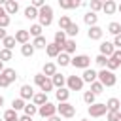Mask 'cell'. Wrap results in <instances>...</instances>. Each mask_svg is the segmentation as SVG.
<instances>
[{
    "mask_svg": "<svg viewBox=\"0 0 121 121\" xmlns=\"http://www.w3.org/2000/svg\"><path fill=\"white\" fill-rule=\"evenodd\" d=\"M96 79L104 85V87H113L115 83H117V78H115V74L112 72V70H108V68H102L98 74H96Z\"/></svg>",
    "mask_w": 121,
    "mask_h": 121,
    "instance_id": "cell-1",
    "label": "cell"
},
{
    "mask_svg": "<svg viewBox=\"0 0 121 121\" xmlns=\"http://www.w3.org/2000/svg\"><path fill=\"white\" fill-rule=\"evenodd\" d=\"M38 19H40V25L42 26H49L53 23V8L51 6H42L38 9Z\"/></svg>",
    "mask_w": 121,
    "mask_h": 121,
    "instance_id": "cell-2",
    "label": "cell"
},
{
    "mask_svg": "<svg viewBox=\"0 0 121 121\" xmlns=\"http://www.w3.org/2000/svg\"><path fill=\"white\" fill-rule=\"evenodd\" d=\"M57 113H59L60 117L70 119V117L76 115V106L70 104V102H59V106H57Z\"/></svg>",
    "mask_w": 121,
    "mask_h": 121,
    "instance_id": "cell-3",
    "label": "cell"
},
{
    "mask_svg": "<svg viewBox=\"0 0 121 121\" xmlns=\"http://www.w3.org/2000/svg\"><path fill=\"white\" fill-rule=\"evenodd\" d=\"M38 113H40V117H42V119H49L51 115H55V113H57V106H55V104H51V102L47 100L45 104L38 106Z\"/></svg>",
    "mask_w": 121,
    "mask_h": 121,
    "instance_id": "cell-4",
    "label": "cell"
},
{
    "mask_svg": "<svg viewBox=\"0 0 121 121\" xmlns=\"http://www.w3.org/2000/svg\"><path fill=\"white\" fill-rule=\"evenodd\" d=\"M70 64H72L74 68H81V70H85V68L91 66V57H89V55H76V57L70 60Z\"/></svg>",
    "mask_w": 121,
    "mask_h": 121,
    "instance_id": "cell-5",
    "label": "cell"
},
{
    "mask_svg": "<svg viewBox=\"0 0 121 121\" xmlns=\"http://www.w3.org/2000/svg\"><path fill=\"white\" fill-rule=\"evenodd\" d=\"M87 112H89L91 117H102L104 113H108V108H106V104H102V102H95V104H89Z\"/></svg>",
    "mask_w": 121,
    "mask_h": 121,
    "instance_id": "cell-6",
    "label": "cell"
},
{
    "mask_svg": "<svg viewBox=\"0 0 121 121\" xmlns=\"http://www.w3.org/2000/svg\"><path fill=\"white\" fill-rule=\"evenodd\" d=\"M66 87L70 91H81L83 89V79L81 76H68L66 78Z\"/></svg>",
    "mask_w": 121,
    "mask_h": 121,
    "instance_id": "cell-7",
    "label": "cell"
},
{
    "mask_svg": "<svg viewBox=\"0 0 121 121\" xmlns=\"http://www.w3.org/2000/svg\"><path fill=\"white\" fill-rule=\"evenodd\" d=\"M60 51H62V47H60V45H57L55 42L45 45V53H47V57H51V59H57V55H59Z\"/></svg>",
    "mask_w": 121,
    "mask_h": 121,
    "instance_id": "cell-8",
    "label": "cell"
},
{
    "mask_svg": "<svg viewBox=\"0 0 121 121\" xmlns=\"http://www.w3.org/2000/svg\"><path fill=\"white\" fill-rule=\"evenodd\" d=\"M102 34H104V30H102L98 25H95V26H89V32H87L89 40H100V38H102Z\"/></svg>",
    "mask_w": 121,
    "mask_h": 121,
    "instance_id": "cell-9",
    "label": "cell"
},
{
    "mask_svg": "<svg viewBox=\"0 0 121 121\" xmlns=\"http://www.w3.org/2000/svg\"><path fill=\"white\" fill-rule=\"evenodd\" d=\"M115 51V45L112 42H102L100 43V55H106V57H112Z\"/></svg>",
    "mask_w": 121,
    "mask_h": 121,
    "instance_id": "cell-10",
    "label": "cell"
},
{
    "mask_svg": "<svg viewBox=\"0 0 121 121\" xmlns=\"http://www.w3.org/2000/svg\"><path fill=\"white\" fill-rule=\"evenodd\" d=\"M96 74L98 72H95L93 68H85L83 70V74H81V79H83V83L87 81V83H93V81H96Z\"/></svg>",
    "mask_w": 121,
    "mask_h": 121,
    "instance_id": "cell-11",
    "label": "cell"
},
{
    "mask_svg": "<svg viewBox=\"0 0 121 121\" xmlns=\"http://www.w3.org/2000/svg\"><path fill=\"white\" fill-rule=\"evenodd\" d=\"M19 96H21L23 100H30V98L34 96V89H32L30 85H21V89H19Z\"/></svg>",
    "mask_w": 121,
    "mask_h": 121,
    "instance_id": "cell-12",
    "label": "cell"
},
{
    "mask_svg": "<svg viewBox=\"0 0 121 121\" xmlns=\"http://www.w3.org/2000/svg\"><path fill=\"white\" fill-rule=\"evenodd\" d=\"M55 96H57L59 102H68V98H70V89H68V87H60V89L55 91Z\"/></svg>",
    "mask_w": 121,
    "mask_h": 121,
    "instance_id": "cell-13",
    "label": "cell"
},
{
    "mask_svg": "<svg viewBox=\"0 0 121 121\" xmlns=\"http://www.w3.org/2000/svg\"><path fill=\"white\" fill-rule=\"evenodd\" d=\"M4 9H6L8 15H15V13L19 11V4H17L15 0H8V2L4 4Z\"/></svg>",
    "mask_w": 121,
    "mask_h": 121,
    "instance_id": "cell-14",
    "label": "cell"
},
{
    "mask_svg": "<svg viewBox=\"0 0 121 121\" xmlns=\"http://www.w3.org/2000/svg\"><path fill=\"white\" fill-rule=\"evenodd\" d=\"M102 11H104L106 15H113V13L117 11V4H115L113 0H108V2L102 4Z\"/></svg>",
    "mask_w": 121,
    "mask_h": 121,
    "instance_id": "cell-15",
    "label": "cell"
},
{
    "mask_svg": "<svg viewBox=\"0 0 121 121\" xmlns=\"http://www.w3.org/2000/svg\"><path fill=\"white\" fill-rule=\"evenodd\" d=\"M83 21H85L87 26H95V25L98 23V15H96L95 11H87V13L83 15Z\"/></svg>",
    "mask_w": 121,
    "mask_h": 121,
    "instance_id": "cell-16",
    "label": "cell"
},
{
    "mask_svg": "<svg viewBox=\"0 0 121 121\" xmlns=\"http://www.w3.org/2000/svg\"><path fill=\"white\" fill-rule=\"evenodd\" d=\"M28 40H30L28 30H23V28H21V30H17V32H15V42H17V43H21V45H23V43H26Z\"/></svg>",
    "mask_w": 121,
    "mask_h": 121,
    "instance_id": "cell-17",
    "label": "cell"
},
{
    "mask_svg": "<svg viewBox=\"0 0 121 121\" xmlns=\"http://www.w3.org/2000/svg\"><path fill=\"white\" fill-rule=\"evenodd\" d=\"M42 74H43V76H47V78L55 76V74H57V64H55V62H45V64H43V68H42Z\"/></svg>",
    "mask_w": 121,
    "mask_h": 121,
    "instance_id": "cell-18",
    "label": "cell"
},
{
    "mask_svg": "<svg viewBox=\"0 0 121 121\" xmlns=\"http://www.w3.org/2000/svg\"><path fill=\"white\" fill-rule=\"evenodd\" d=\"M51 81H53V87L55 89H60V87H64L66 85V78L62 76V74H55V76H51Z\"/></svg>",
    "mask_w": 121,
    "mask_h": 121,
    "instance_id": "cell-19",
    "label": "cell"
},
{
    "mask_svg": "<svg viewBox=\"0 0 121 121\" xmlns=\"http://www.w3.org/2000/svg\"><path fill=\"white\" fill-rule=\"evenodd\" d=\"M106 108H108V112H119V108H121V102H119V98H115V96L108 98V102H106Z\"/></svg>",
    "mask_w": 121,
    "mask_h": 121,
    "instance_id": "cell-20",
    "label": "cell"
},
{
    "mask_svg": "<svg viewBox=\"0 0 121 121\" xmlns=\"http://www.w3.org/2000/svg\"><path fill=\"white\" fill-rule=\"evenodd\" d=\"M62 51H64V53H68V55H72V53L76 51V40H74V38L66 40V42L62 43Z\"/></svg>",
    "mask_w": 121,
    "mask_h": 121,
    "instance_id": "cell-21",
    "label": "cell"
},
{
    "mask_svg": "<svg viewBox=\"0 0 121 121\" xmlns=\"http://www.w3.org/2000/svg\"><path fill=\"white\" fill-rule=\"evenodd\" d=\"M34 51H36V49H34V45H32L30 42H26V43L21 45V55H23V57H32Z\"/></svg>",
    "mask_w": 121,
    "mask_h": 121,
    "instance_id": "cell-22",
    "label": "cell"
},
{
    "mask_svg": "<svg viewBox=\"0 0 121 121\" xmlns=\"http://www.w3.org/2000/svg\"><path fill=\"white\" fill-rule=\"evenodd\" d=\"M0 74H2V76H4V78H6L8 81H9V83H13V81L17 79V72H15L13 68H4V70H2Z\"/></svg>",
    "mask_w": 121,
    "mask_h": 121,
    "instance_id": "cell-23",
    "label": "cell"
},
{
    "mask_svg": "<svg viewBox=\"0 0 121 121\" xmlns=\"http://www.w3.org/2000/svg\"><path fill=\"white\" fill-rule=\"evenodd\" d=\"M38 87H40V91H42V93H45V95H47L49 91H53V89H55V87H53V81H51V78H45V79H43V81H42Z\"/></svg>",
    "mask_w": 121,
    "mask_h": 121,
    "instance_id": "cell-24",
    "label": "cell"
},
{
    "mask_svg": "<svg viewBox=\"0 0 121 121\" xmlns=\"http://www.w3.org/2000/svg\"><path fill=\"white\" fill-rule=\"evenodd\" d=\"M47 102V95L45 93H34V96H32V104H36V106H42V104H45Z\"/></svg>",
    "mask_w": 121,
    "mask_h": 121,
    "instance_id": "cell-25",
    "label": "cell"
},
{
    "mask_svg": "<svg viewBox=\"0 0 121 121\" xmlns=\"http://www.w3.org/2000/svg\"><path fill=\"white\" fill-rule=\"evenodd\" d=\"M9 15L6 13V9H4V6H0V28H6L8 25H9Z\"/></svg>",
    "mask_w": 121,
    "mask_h": 121,
    "instance_id": "cell-26",
    "label": "cell"
},
{
    "mask_svg": "<svg viewBox=\"0 0 121 121\" xmlns=\"http://www.w3.org/2000/svg\"><path fill=\"white\" fill-rule=\"evenodd\" d=\"M70 60H72V59H70V55H68V53H64V51H60V53L57 55V62H59L60 66H68V64H70Z\"/></svg>",
    "mask_w": 121,
    "mask_h": 121,
    "instance_id": "cell-27",
    "label": "cell"
},
{
    "mask_svg": "<svg viewBox=\"0 0 121 121\" xmlns=\"http://www.w3.org/2000/svg\"><path fill=\"white\" fill-rule=\"evenodd\" d=\"M4 121H19V115H17V112L13 110V108H9V110H6L4 112V117H2Z\"/></svg>",
    "mask_w": 121,
    "mask_h": 121,
    "instance_id": "cell-28",
    "label": "cell"
},
{
    "mask_svg": "<svg viewBox=\"0 0 121 121\" xmlns=\"http://www.w3.org/2000/svg\"><path fill=\"white\" fill-rule=\"evenodd\" d=\"M108 32H110V34H113V36L121 34V23H117V21H112V23L108 25Z\"/></svg>",
    "mask_w": 121,
    "mask_h": 121,
    "instance_id": "cell-29",
    "label": "cell"
},
{
    "mask_svg": "<svg viewBox=\"0 0 121 121\" xmlns=\"http://www.w3.org/2000/svg\"><path fill=\"white\" fill-rule=\"evenodd\" d=\"M53 42H55L57 45H60V47H62V43L66 42V32H64V30H57V32H55Z\"/></svg>",
    "mask_w": 121,
    "mask_h": 121,
    "instance_id": "cell-30",
    "label": "cell"
},
{
    "mask_svg": "<svg viewBox=\"0 0 121 121\" xmlns=\"http://www.w3.org/2000/svg\"><path fill=\"white\" fill-rule=\"evenodd\" d=\"M66 36H70V38H74V36H78V32H79V26L76 25V23H70L68 26H66Z\"/></svg>",
    "mask_w": 121,
    "mask_h": 121,
    "instance_id": "cell-31",
    "label": "cell"
},
{
    "mask_svg": "<svg viewBox=\"0 0 121 121\" xmlns=\"http://www.w3.org/2000/svg\"><path fill=\"white\" fill-rule=\"evenodd\" d=\"M32 45H34V49H45L47 42H45V38H43V36H36V38H34V42H32Z\"/></svg>",
    "mask_w": 121,
    "mask_h": 121,
    "instance_id": "cell-32",
    "label": "cell"
},
{
    "mask_svg": "<svg viewBox=\"0 0 121 121\" xmlns=\"http://www.w3.org/2000/svg\"><path fill=\"white\" fill-rule=\"evenodd\" d=\"M25 17L26 19H38V9L36 8H32V6H28V8H25Z\"/></svg>",
    "mask_w": 121,
    "mask_h": 121,
    "instance_id": "cell-33",
    "label": "cell"
},
{
    "mask_svg": "<svg viewBox=\"0 0 121 121\" xmlns=\"http://www.w3.org/2000/svg\"><path fill=\"white\" fill-rule=\"evenodd\" d=\"M15 43H17V42H15V36H6V38L2 40V45H4L6 49H13Z\"/></svg>",
    "mask_w": 121,
    "mask_h": 121,
    "instance_id": "cell-34",
    "label": "cell"
},
{
    "mask_svg": "<svg viewBox=\"0 0 121 121\" xmlns=\"http://www.w3.org/2000/svg\"><path fill=\"white\" fill-rule=\"evenodd\" d=\"M23 112H25V115H36L38 113V106L36 104H25V108H23Z\"/></svg>",
    "mask_w": 121,
    "mask_h": 121,
    "instance_id": "cell-35",
    "label": "cell"
},
{
    "mask_svg": "<svg viewBox=\"0 0 121 121\" xmlns=\"http://www.w3.org/2000/svg\"><path fill=\"white\" fill-rule=\"evenodd\" d=\"M42 30H43V26H42L40 23H36V25H32V26H30V30H28V34L36 38V36H42Z\"/></svg>",
    "mask_w": 121,
    "mask_h": 121,
    "instance_id": "cell-36",
    "label": "cell"
},
{
    "mask_svg": "<svg viewBox=\"0 0 121 121\" xmlns=\"http://www.w3.org/2000/svg\"><path fill=\"white\" fill-rule=\"evenodd\" d=\"M119 66H121V62H119L115 57H108V64H106V68H108V70H112V72H113V70H115V68H119Z\"/></svg>",
    "mask_w": 121,
    "mask_h": 121,
    "instance_id": "cell-37",
    "label": "cell"
},
{
    "mask_svg": "<svg viewBox=\"0 0 121 121\" xmlns=\"http://www.w3.org/2000/svg\"><path fill=\"white\" fill-rule=\"evenodd\" d=\"M91 93H95V95H100V93H104V85L96 79V81H93L91 83Z\"/></svg>",
    "mask_w": 121,
    "mask_h": 121,
    "instance_id": "cell-38",
    "label": "cell"
},
{
    "mask_svg": "<svg viewBox=\"0 0 121 121\" xmlns=\"http://www.w3.org/2000/svg\"><path fill=\"white\" fill-rule=\"evenodd\" d=\"M13 59V53H11V49H0V60L2 62H6V60H11Z\"/></svg>",
    "mask_w": 121,
    "mask_h": 121,
    "instance_id": "cell-39",
    "label": "cell"
},
{
    "mask_svg": "<svg viewBox=\"0 0 121 121\" xmlns=\"http://www.w3.org/2000/svg\"><path fill=\"white\" fill-rule=\"evenodd\" d=\"M70 23H72L70 17H68V15H62V17L59 19V30H66V26H68Z\"/></svg>",
    "mask_w": 121,
    "mask_h": 121,
    "instance_id": "cell-40",
    "label": "cell"
},
{
    "mask_svg": "<svg viewBox=\"0 0 121 121\" xmlns=\"http://www.w3.org/2000/svg\"><path fill=\"white\" fill-rule=\"evenodd\" d=\"M95 98H96L95 93H91V91H85L83 93V102L85 104H95Z\"/></svg>",
    "mask_w": 121,
    "mask_h": 121,
    "instance_id": "cell-41",
    "label": "cell"
},
{
    "mask_svg": "<svg viewBox=\"0 0 121 121\" xmlns=\"http://www.w3.org/2000/svg\"><path fill=\"white\" fill-rule=\"evenodd\" d=\"M11 108L15 110V112H19V110H23L25 108V100L19 96V98H13V102H11Z\"/></svg>",
    "mask_w": 121,
    "mask_h": 121,
    "instance_id": "cell-42",
    "label": "cell"
},
{
    "mask_svg": "<svg viewBox=\"0 0 121 121\" xmlns=\"http://www.w3.org/2000/svg\"><path fill=\"white\" fill-rule=\"evenodd\" d=\"M95 62H96L100 68H106V64H108V57H106V55H96V57H95Z\"/></svg>",
    "mask_w": 121,
    "mask_h": 121,
    "instance_id": "cell-43",
    "label": "cell"
},
{
    "mask_svg": "<svg viewBox=\"0 0 121 121\" xmlns=\"http://www.w3.org/2000/svg\"><path fill=\"white\" fill-rule=\"evenodd\" d=\"M89 8H91V11L96 13V11L102 9V2H100V0H91V2H89Z\"/></svg>",
    "mask_w": 121,
    "mask_h": 121,
    "instance_id": "cell-44",
    "label": "cell"
},
{
    "mask_svg": "<svg viewBox=\"0 0 121 121\" xmlns=\"http://www.w3.org/2000/svg\"><path fill=\"white\" fill-rule=\"evenodd\" d=\"M106 119L108 121H121V115H119V112H108Z\"/></svg>",
    "mask_w": 121,
    "mask_h": 121,
    "instance_id": "cell-45",
    "label": "cell"
},
{
    "mask_svg": "<svg viewBox=\"0 0 121 121\" xmlns=\"http://www.w3.org/2000/svg\"><path fill=\"white\" fill-rule=\"evenodd\" d=\"M59 6L62 9H72V0H59Z\"/></svg>",
    "mask_w": 121,
    "mask_h": 121,
    "instance_id": "cell-46",
    "label": "cell"
},
{
    "mask_svg": "<svg viewBox=\"0 0 121 121\" xmlns=\"http://www.w3.org/2000/svg\"><path fill=\"white\" fill-rule=\"evenodd\" d=\"M30 6L36 8V9H40L42 6H45V0H30Z\"/></svg>",
    "mask_w": 121,
    "mask_h": 121,
    "instance_id": "cell-47",
    "label": "cell"
},
{
    "mask_svg": "<svg viewBox=\"0 0 121 121\" xmlns=\"http://www.w3.org/2000/svg\"><path fill=\"white\" fill-rule=\"evenodd\" d=\"M9 85H11V83H9V81H8V79L0 74V87H9Z\"/></svg>",
    "mask_w": 121,
    "mask_h": 121,
    "instance_id": "cell-48",
    "label": "cell"
},
{
    "mask_svg": "<svg viewBox=\"0 0 121 121\" xmlns=\"http://www.w3.org/2000/svg\"><path fill=\"white\" fill-rule=\"evenodd\" d=\"M115 47H121V34H117V36H113V42H112Z\"/></svg>",
    "mask_w": 121,
    "mask_h": 121,
    "instance_id": "cell-49",
    "label": "cell"
},
{
    "mask_svg": "<svg viewBox=\"0 0 121 121\" xmlns=\"http://www.w3.org/2000/svg\"><path fill=\"white\" fill-rule=\"evenodd\" d=\"M112 57H115V59H117V60H119V62H121V49H115V51H113V55H112Z\"/></svg>",
    "mask_w": 121,
    "mask_h": 121,
    "instance_id": "cell-50",
    "label": "cell"
},
{
    "mask_svg": "<svg viewBox=\"0 0 121 121\" xmlns=\"http://www.w3.org/2000/svg\"><path fill=\"white\" fill-rule=\"evenodd\" d=\"M81 4H83L81 0H72V9H76V8H79Z\"/></svg>",
    "mask_w": 121,
    "mask_h": 121,
    "instance_id": "cell-51",
    "label": "cell"
},
{
    "mask_svg": "<svg viewBox=\"0 0 121 121\" xmlns=\"http://www.w3.org/2000/svg\"><path fill=\"white\" fill-rule=\"evenodd\" d=\"M19 121H32V117H30V115H21Z\"/></svg>",
    "mask_w": 121,
    "mask_h": 121,
    "instance_id": "cell-52",
    "label": "cell"
},
{
    "mask_svg": "<svg viewBox=\"0 0 121 121\" xmlns=\"http://www.w3.org/2000/svg\"><path fill=\"white\" fill-rule=\"evenodd\" d=\"M47 121H60V115H57V113H55V115H51Z\"/></svg>",
    "mask_w": 121,
    "mask_h": 121,
    "instance_id": "cell-53",
    "label": "cell"
},
{
    "mask_svg": "<svg viewBox=\"0 0 121 121\" xmlns=\"http://www.w3.org/2000/svg\"><path fill=\"white\" fill-rule=\"evenodd\" d=\"M8 34H6V28H0V40H4Z\"/></svg>",
    "mask_w": 121,
    "mask_h": 121,
    "instance_id": "cell-54",
    "label": "cell"
},
{
    "mask_svg": "<svg viewBox=\"0 0 121 121\" xmlns=\"http://www.w3.org/2000/svg\"><path fill=\"white\" fill-rule=\"evenodd\" d=\"M4 106V96H0V108Z\"/></svg>",
    "mask_w": 121,
    "mask_h": 121,
    "instance_id": "cell-55",
    "label": "cell"
},
{
    "mask_svg": "<svg viewBox=\"0 0 121 121\" xmlns=\"http://www.w3.org/2000/svg\"><path fill=\"white\" fill-rule=\"evenodd\" d=\"M2 70H4V62L0 60V72H2Z\"/></svg>",
    "mask_w": 121,
    "mask_h": 121,
    "instance_id": "cell-56",
    "label": "cell"
},
{
    "mask_svg": "<svg viewBox=\"0 0 121 121\" xmlns=\"http://www.w3.org/2000/svg\"><path fill=\"white\" fill-rule=\"evenodd\" d=\"M6 2H8V0H0V6H4V4H6Z\"/></svg>",
    "mask_w": 121,
    "mask_h": 121,
    "instance_id": "cell-57",
    "label": "cell"
},
{
    "mask_svg": "<svg viewBox=\"0 0 121 121\" xmlns=\"http://www.w3.org/2000/svg\"><path fill=\"white\" fill-rule=\"evenodd\" d=\"M117 9H119V11H121V4H119V6H117Z\"/></svg>",
    "mask_w": 121,
    "mask_h": 121,
    "instance_id": "cell-58",
    "label": "cell"
},
{
    "mask_svg": "<svg viewBox=\"0 0 121 121\" xmlns=\"http://www.w3.org/2000/svg\"><path fill=\"white\" fill-rule=\"evenodd\" d=\"M100 2H102V4H104V2H108V0H100Z\"/></svg>",
    "mask_w": 121,
    "mask_h": 121,
    "instance_id": "cell-59",
    "label": "cell"
},
{
    "mask_svg": "<svg viewBox=\"0 0 121 121\" xmlns=\"http://www.w3.org/2000/svg\"><path fill=\"white\" fill-rule=\"evenodd\" d=\"M79 121H89V119H79Z\"/></svg>",
    "mask_w": 121,
    "mask_h": 121,
    "instance_id": "cell-60",
    "label": "cell"
},
{
    "mask_svg": "<svg viewBox=\"0 0 121 121\" xmlns=\"http://www.w3.org/2000/svg\"><path fill=\"white\" fill-rule=\"evenodd\" d=\"M119 115H121V108H119Z\"/></svg>",
    "mask_w": 121,
    "mask_h": 121,
    "instance_id": "cell-61",
    "label": "cell"
},
{
    "mask_svg": "<svg viewBox=\"0 0 121 121\" xmlns=\"http://www.w3.org/2000/svg\"><path fill=\"white\" fill-rule=\"evenodd\" d=\"M0 121H4V119H0Z\"/></svg>",
    "mask_w": 121,
    "mask_h": 121,
    "instance_id": "cell-62",
    "label": "cell"
},
{
    "mask_svg": "<svg viewBox=\"0 0 121 121\" xmlns=\"http://www.w3.org/2000/svg\"><path fill=\"white\" fill-rule=\"evenodd\" d=\"M15 2H17V0H15Z\"/></svg>",
    "mask_w": 121,
    "mask_h": 121,
    "instance_id": "cell-63",
    "label": "cell"
}]
</instances>
